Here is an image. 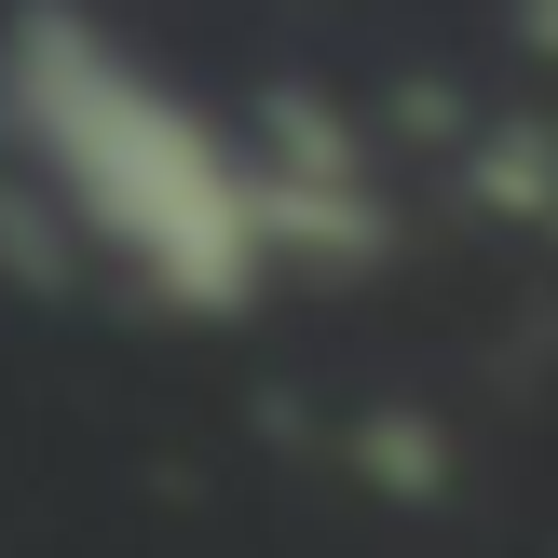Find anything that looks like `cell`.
Here are the masks:
<instances>
[]
</instances>
